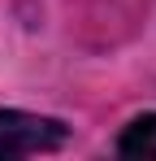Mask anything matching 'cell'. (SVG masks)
I'll use <instances>...</instances> for the list:
<instances>
[{"instance_id": "obj_1", "label": "cell", "mask_w": 156, "mask_h": 161, "mask_svg": "<svg viewBox=\"0 0 156 161\" xmlns=\"http://www.w3.org/2000/svg\"><path fill=\"white\" fill-rule=\"evenodd\" d=\"M65 139H70V126L61 118L26 113V109H0V161L56 153Z\"/></svg>"}, {"instance_id": "obj_2", "label": "cell", "mask_w": 156, "mask_h": 161, "mask_svg": "<svg viewBox=\"0 0 156 161\" xmlns=\"http://www.w3.org/2000/svg\"><path fill=\"white\" fill-rule=\"evenodd\" d=\"M117 153L122 157H134V161H156V113H139L130 118L126 131L117 135Z\"/></svg>"}]
</instances>
